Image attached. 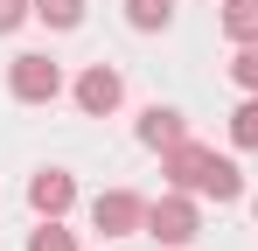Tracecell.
I'll use <instances>...</instances> for the list:
<instances>
[{
	"mask_svg": "<svg viewBox=\"0 0 258 251\" xmlns=\"http://www.w3.org/2000/svg\"><path fill=\"white\" fill-rule=\"evenodd\" d=\"M168 174L181 181V189H203V196H216V203H230V196L244 189L230 161H216L210 147H188V140H181V147H168Z\"/></svg>",
	"mask_w": 258,
	"mask_h": 251,
	"instance_id": "6da1fadb",
	"label": "cell"
},
{
	"mask_svg": "<svg viewBox=\"0 0 258 251\" xmlns=\"http://www.w3.org/2000/svg\"><path fill=\"white\" fill-rule=\"evenodd\" d=\"M56 63L49 56H14V98H28V105H42V98H56Z\"/></svg>",
	"mask_w": 258,
	"mask_h": 251,
	"instance_id": "7a4b0ae2",
	"label": "cell"
},
{
	"mask_svg": "<svg viewBox=\"0 0 258 251\" xmlns=\"http://www.w3.org/2000/svg\"><path fill=\"white\" fill-rule=\"evenodd\" d=\"M147 230H154L161 244H188V237H196V209L168 196V203H154V209H147Z\"/></svg>",
	"mask_w": 258,
	"mask_h": 251,
	"instance_id": "3957f363",
	"label": "cell"
},
{
	"mask_svg": "<svg viewBox=\"0 0 258 251\" xmlns=\"http://www.w3.org/2000/svg\"><path fill=\"white\" fill-rule=\"evenodd\" d=\"M91 216H98V230H105V237H126L133 223H147V203H140V196H98Z\"/></svg>",
	"mask_w": 258,
	"mask_h": 251,
	"instance_id": "277c9868",
	"label": "cell"
},
{
	"mask_svg": "<svg viewBox=\"0 0 258 251\" xmlns=\"http://www.w3.org/2000/svg\"><path fill=\"white\" fill-rule=\"evenodd\" d=\"M77 105H84V112H112V105H119V77H112V70H84Z\"/></svg>",
	"mask_w": 258,
	"mask_h": 251,
	"instance_id": "5b68a950",
	"label": "cell"
},
{
	"mask_svg": "<svg viewBox=\"0 0 258 251\" xmlns=\"http://www.w3.org/2000/svg\"><path fill=\"white\" fill-rule=\"evenodd\" d=\"M28 196H35V209H42V216H56V209H70V196H77V189H70V174H56V167H49V174H35V189H28Z\"/></svg>",
	"mask_w": 258,
	"mask_h": 251,
	"instance_id": "8992f818",
	"label": "cell"
},
{
	"mask_svg": "<svg viewBox=\"0 0 258 251\" xmlns=\"http://www.w3.org/2000/svg\"><path fill=\"white\" fill-rule=\"evenodd\" d=\"M140 140H147V147H181V112H161V105H154V112L140 119Z\"/></svg>",
	"mask_w": 258,
	"mask_h": 251,
	"instance_id": "52a82bcc",
	"label": "cell"
},
{
	"mask_svg": "<svg viewBox=\"0 0 258 251\" xmlns=\"http://www.w3.org/2000/svg\"><path fill=\"white\" fill-rule=\"evenodd\" d=\"M223 28L237 42H258V0H230V7H223Z\"/></svg>",
	"mask_w": 258,
	"mask_h": 251,
	"instance_id": "ba28073f",
	"label": "cell"
},
{
	"mask_svg": "<svg viewBox=\"0 0 258 251\" xmlns=\"http://www.w3.org/2000/svg\"><path fill=\"white\" fill-rule=\"evenodd\" d=\"M35 14H42L49 28H77L84 21V0H35Z\"/></svg>",
	"mask_w": 258,
	"mask_h": 251,
	"instance_id": "9c48e42d",
	"label": "cell"
},
{
	"mask_svg": "<svg viewBox=\"0 0 258 251\" xmlns=\"http://www.w3.org/2000/svg\"><path fill=\"white\" fill-rule=\"evenodd\" d=\"M126 14H133V28H168L174 0H126Z\"/></svg>",
	"mask_w": 258,
	"mask_h": 251,
	"instance_id": "30bf717a",
	"label": "cell"
},
{
	"mask_svg": "<svg viewBox=\"0 0 258 251\" xmlns=\"http://www.w3.org/2000/svg\"><path fill=\"white\" fill-rule=\"evenodd\" d=\"M230 140H237V147H258V105H244V112L230 119Z\"/></svg>",
	"mask_w": 258,
	"mask_h": 251,
	"instance_id": "8fae6325",
	"label": "cell"
},
{
	"mask_svg": "<svg viewBox=\"0 0 258 251\" xmlns=\"http://www.w3.org/2000/svg\"><path fill=\"white\" fill-rule=\"evenodd\" d=\"M28 251H77V244H70V230L49 223V230H35V244H28Z\"/></svg>",
	"mask_w": 258,
	"mask_h": 251,
	"instance_id": "7c38bea8",
	"label": "cell"
},
{
	"mask_svg": "<svg viewBox=\"0 0 258 251\" xmlns=\"http://www.w3.org/2000/svg\"><path fill=\"white\" fill-rule=\"evenodd\" d=\"M230 70H237V84H251V91H258V49H244V56L230 63Z\"/></svg>",
	"mask_w": 258,
	"mask_h": 251,
	"instance_id": "4fadbf2b",
	"label": "cell"
},
{
	"mask_svg": "<svg viewBox=\"0 0 258 251\" xmlns=\"http://www.w3.org/2000/svg\"><path fill=\"white\" fill-rule=\"evenodd\" d=\"M28 7H35V0H0V35H7V28H14V21H21Z\"/></svg>",
	"mask_w": 258,
	"mask_h": 251,
	"instance_id": "5bb4252c",
	"label": "cell"
}]
</instances>
